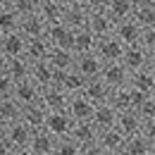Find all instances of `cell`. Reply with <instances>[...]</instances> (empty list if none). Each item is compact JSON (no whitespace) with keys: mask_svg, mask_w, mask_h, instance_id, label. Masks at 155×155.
I'll return each instance as SVG.
<instances>
[{"mask_svg":"<svg viewBox=\"0 0 155 155\" xmlns=\"http://www.w3.org/2000/svg\"><path fill=\"white\" fill-rule=\"evenodd\" d=\"M148 96H143V93H138L136 88L131 86H124V88H112L110 91V105L115 107L117 112H127V110H136L143 100Z\"/></svg>","mask_w":155,"mask_h":155,"instance_id":"1","label":"cell"},{"mask_svg":"<svg viewBox=\"0 0 155 155\" xmlns=\"http://www.w3.org/2000/svg\"><path fill=\"white\" fill-rule=\"evenodd\" d=\"M129 69L122 64V62H105L103 64V72H100V79L110 86V88H124L129 86Z\"/></svg>","mask_w":155,"mask_h":155,"instance_id":"2","label":"cell"},{"mask_svg":"<svg viewBox=\"0 0 155 155\" xmlns=\"http://www.w3.org/2000/svg\"><path fill=\"white\" fill-rule=\"evenodd\" d=\"M41 105L48 112H64L67 105H69V93H64L60 86L41 88Z\"/></svg>","mask_w":155,"mask_h":155,"instance_id":"3","label":"cell"},{"mask_svg":"<svg viewBox=\"0 0 155 155\" xmlns=\"http://www.w3.org/2000/svg\"><path fill=\"white\" fill-rule=\"evenodd\" d=\"M72 127H74V119L67 115V110H64V112H48L43 129L48 134H53L55 138H64V136L72 134Z\"/></svg>","mask_w":155,"mask_h":155,"instance_id":"4","label":"cell"},{"mask_svg":"<svg viewBox=\"0 0 155 155\" xmlns=\"http://www.w3.org/2000/svg\"><path fill=\"white\" fill-rule=\"evenodd\" d=\"M141 26H138V21L131 17V19H124V21H117L115 24V38L124 45V48H129V45H138L141 43Z\"/></svg>","mask_w":155,"mask_h":155,"instance_id":"5","label":"cell"},{"mask_svg":"<svg viewBox=\"0 0 155 155\" xmlns=\"http://www.w3.org/2000/svg\"><path fill=\"white\" fill-rule=\"evenodd\" d=\"M31 134H34V129H31V127H26V124L19 119V122L7 124L5 141L12 146V150H17V148H29V143H31Z\"/></svg>","mask_w":155,"mask_h":155,"instance_id":"6","label":"cell"},{"mask_svg":"<svg viewBox=\"0 0 155 155\" xmlns=\"http://www.w3.org/2000/svg\"><path fill=\"white\" fill-rule=\"evenodd\" d=\"M96 55L103 60V62H119L122 55H124V45L115 38V34H112V36H105V38H98Z\"/></svg>","mask_w":155,"mask_h":155,"instance_id":"7","label":"cell"},{"mask_svg":"<svg viewBox=\"0 0 155 155\" xmlns=\"http://www.w3.org/2000/svg\"><path fill=\"white\" fill-rule=\"evenodd\" d=\"M103 64L105 62L96 53H84V55H77V60H74V69L84 79H98L100 72H103Z\"/></svg>","mask_w":155,"mask_h":155,"instance_id":"8","label":"cell"},{"mask_svg":"<svg viewBox=\"0 0 155 155\" xmlns=\"http://www.w3.org/2000/svg\"><path fill=\"white\" fill-rule=\"evenodd\" d=\"M93 112H96V105L91 100L81 96H69V105H67V115L72 117L74 122H91L93 119Z\"/></svg>","mask_w":155,"mask_h":155,"instance_id":"9","label":"cell"},{"mask_svg":"<svg viewBox=\"0 0 155 155\" xmlns=\"http://www.w3.org/2000/svg\"><path fill=\"white\" fill-rule=\"evenodd\" d=\"M115 24H117V21L107 15V10L91 12V19H88V31H91L96 38H105V36H112V34H115Z\"/></svg>","mask_w":155,"mask_h":155,"instance_id":"10","label":"cell"},{"mask_svg":"<svg viewBox=\"0 0 155 155\" xmlns=\"http://www.w3.org/2000/svg\"><path fill=\"white\" fill-rule=\"evenodd\" d=\"M12 98L19 103L21 107H29V105H34V103L41 100V88L31 81V79L17 81V84H15V91H12Z\"/></svg>","mask_w":155,"mask_h":155,"instance_id":"11","label":"cell"},{"mask_svg":"<svg viewBox=\"0 0 155 155\" xmlns=\"http://www.w3.org/2000/svg\"><path fill=\"white\" fill-rule=\"evenodd\" d=\"M45 41L53 45V48H69L72 50V43H74V31L67 26V24H53L48 26L45 31Z\"/></svg>","mask_w":155,"mask_h":155,"instance_id":"12","label":"cell"},{"mask_svg":"<svg viewBox=\"0 0 155 155\" xmlns=\"http://www.w3.org/2000/svg\"><path fill=\"white\" fill-rule=\"evenodd\" d=\"M110 86L103 81V79H88L86 81V86H84V91H81V96L86 98V100H91L93 105H103V103H107L110 100Z\"/></svg>","mask_w":155,"mask_h":155,"instance_id":"13","label":"cell"},{"mask_svg":"<svg viewBox=\"0 0 155 155\" xmlns=\"http://www.w3.org/2000/svg\"><path fill=\"white\" fill-rule=\"evenodd\" d=\"M119 62L129 69V74H134L138 69H146V64H148V50L141 48V45H129V48H124V55H122Z\"/></svg>","mask_w":155,"mask_h":155,"instance_id":"14","label":"cell"},{"mask_svg":"<svg viewBox=\"0 0 155 155\" xmlns=\"http://www.w3.org/2000/svg\"><path fill=\"white\" fill-rule=\"evenodd\" d=\"M55 146H58V138L53 134H48L45 129H36V131L31 134L29 148H31L34 155H53L55 153Z\"/></svg>","mask_w":155,"mask_h":155,"instance_id":"15","label":"cell"},{"mask_svg":"<svg viewBox=\"0 0 155 155\" xmlns=\"http://www.w3.org/2000/svg\"><path fill=\"white\" fill-rule=\"evenodd\" d=\"M0 50L7 60H15V58H24V50H26V38L21 36L19 31L15 34H7L0 38Z\"/></svg>","mask_w":155,"mask_h":155,"instance_id":"16","label":"cell"},{"mask_svg":"<svg viewBox=\"0 0 155 155\" xmlns=\"http://www.w3.org/2000/svg\"><path fill=\"white\" fill-rule=\"evenodd\" d=\"M88 19H91V12L79 2L74 7H67V10H64L62 24H67L72 31H81V29H88Z\"/></svg>","mask_w":155,"mask_h":155,"instance_id":"17","label":"cell"},{"mask_svg":"<svg viewBox=\"0 0 155 155\" xmlns=\"http://www.w3.org/2000/svg\"><path fill=\"white\" fill-rule=\"evenodd\" d=\"M45 31H48V24L43 21V17H41L38 12L36 15H29V17H21L19 34L24 38H43Z\"/></svg>","mask_w":155,"mask_h":155,"instance_id":"18","label":"cell"},{"mask_svg":"<svg viewBox=\"0 0 155 155\" xmlns=\"http://www.w3.org/2000/svg\"><path fill=\"white\" fill-rule=\"evenodd\" d=\"M50 50H53V45L43 38H26V50H24V58L29 60L31 64L34 62H45V60L50 58Z\"/></svg>","mask_w":155,"mask_h":155,"instance_id":"19","label":"cell"},{"mask_svg":"<svg viewBox=\"0 0 155 155\" xmlns=\"http://www.w3.org/2000/svg\"><path fill=\"white\" fill-rule=\"evenodd\" d=\"M124 141H127V136L122 134L117 127L112 129H103V131H98V146L105 150V153H115V150H122L124 148Z\"/></svg>","mask_w":155,"mask_h":155,"instance_id":"20","label":"cell"},{"mask_svg":"<svg viewBox=\"0 0 155 155\" xmlns=\"http://www.w3.org/2000/svg\"><path fill=\"white\" fill-rule=\"evenodd\" d=\"M31 81L38 88H48L55 86V67L45 60V62H34L31 64Z\"/></svg>","mask_w":155,"mask_h":155,"instance_id":"21","label":"cell"},{"mask_svg":"<svg viewBox=\"0 0 155 155\" xmlns=\"http://www.w3.org/2000/svg\"><path fill=\"white\" fill-rule=\"evenodd\" d=\"M117 112L115 107L110 105V103H103V105H96V112H93V127H96L98 131H103V129H112L117 124Z\"/></svg>","mask_w":155,"mask_h":155,"instance_id":"22","label":"cell"},{"mask_svg":"<svg viewBox=\"0 0 155 155\" xmlns=\"http://www.w3.org/2000/svg\"><path fill=\"white\" fill-rule=\"evenodd\" d=\"M45 117H48V110L41 105V100L34 103V105H29V107H21V122L26 127H31L34 131L45 127Z\"/></svg>","mask_w":155,"mask_h":155,"instance_id":"23","label":"cell"},{"mask_svg":"<svg viewBox=\"0 0 155 155\" xmlns=\"http://www.w3.org/2000/svg\"><path fill=\"white\" fill-rule=\"evenodd\" d=\"M115 127L124 136H136V134H141L143 119L136 115V110H127V112H119V115H117V124Z\"/></svg>","mask_w":155,"mask_h":155,"instance_id":"24","label":"cell"},{"mask_svg":"<svg viewBox=\"0 0 155 155\" xmlns=\"http://www.w3.org/2000/svg\"><path fill=\"white\" fill-rule=\"evenodd\" d=\"M69 138H74L79 146L84 148V146H91V143L98 141V129L93 127V122H74Z\"/></svg>","mask_w":155,"mask_h":155,"instance_id":"25","label":"cell"},{"mask_svg":"<svg viewBox=\"0 0 155 155\" xmlns=\"http://www.w3.org/2000/svg\"><path fill=\"white\" fill-rule=\"evenodd\" d=\"M129 86L136 88L138 93H143V96H153L155 91V74L150 69H138L134 72L131 77H129Z\"/></svg>","mask_w":155,"mask_h":155,"instance_id":"26","label":"cell"},{"mask_svg":"<svg viewBox=\"0 0 155 155\" xmlns=\"http://www.w3.org/2000/svg\"><path fill=\"white\" fill-rule=\"evenodd\" d=\"M64 5L58 2V0H41V7H38V15L43 17V21L48 24V26H53V24H60L62 17H64Z\"/></svg>","mask_w":155,"mask_h":155,"instance_id":"27","label":"cell"},{"mask_svg":"<svg viewBox=\"0 0 155 155\" xmlns=\"http://www.w3.org/2000/svg\"><path fill=\"white\" fill-rule=\"evenodd\" d=\"M74 60H77L74 50H69V48H53L48 62H50L58 72H67V69H74Z\"/></svg>","mask_w":155,"mask_h":155,"instance_id":"28","label":"cell"},{"mask_svg":"<svg viewBox=\"0 0 155 155\" xmlns=\"http://www.w3.org/2000/svg\"><path fill=\"white\" fill-rule=\"evenodd\" d=\"M86 81H88V79H84L77 69H67V72L62 74V79H60V88H62L64 93H69V96H79V93L84 91Z\"/></svg>","mask_w":155,"mask_h":155,"instance_id":"29","label":"cell"},{"mask_svg":"<svg viewBox=\"0 0 155 155\" xmlns=\"http://www.w3.org/2000/svg\"><path fill=\"white\" fill-rule=\"evenodd\" d=\"M7 77L12 79L15 84L17 81H26L31 79V62L26 58H15V60H7Z\"/></svg>","mask_w":155,"mask_h":155,"instance_id":"30","label":"cell"},{"mask_svg":"<svg viewBox=\"0 0 155 155\" xmlns=\"http://www.w3.org/2000/svg\"><path fill=\"white\" fill-rule=\"evenodd\" d=\"M96 43L98 38L88 31V29H81L74 31V43H72V50L74 55H84V53H96Z\"/></svg>","mask_w":155,"mask_h":155,"instance_id":"31","label":"cell"},{"mask_svg":"<svg viewBox=\"0 0 155 155\" xmlns=\"http://www.w3.org/2000/svg\"><path fill=\"white\" fill-rule=\"evenodd\" d=\"M134 0H110L107 2V15L115 21H124L134 17Z\"/></svg>","mask_w":155,"mask_h":155,"instance_id":"32","label":"cell"},{"mask_svg":"<svg viewBox=\"0 0 155 155\" xmlns=\"http://www.w3.org/2000/svg\"><path fill=\"white\" fill-rule=\"evenodd\" d=\"M134 19L138 21L141 29L155 26V0H150V2H138L134 7Z\"/></svg>","mask_w":155,"mask_h":155,"instance_id":"33","label":"cell"},{"mask_svg":"<svg viewBox=\"0 0 155 155\" xmlns=\"http://www.w3.org/2000/svg\"><path fill=\"white\" fill-rule=\"evenodd\" d=\"M0 119L5 124H12V122H19L21 119V105L15 98H0Z\"/></svg>","mask_w":155,"mask_h":155,"instance_id":"34","label":"cell"},{"mask_svg":"<svg viewBox=\"0 0 155 155\" xmlns=\"http://www.w3.org/2000/svg\"><path fill=\"white\" fill-rule=\"evenodd\" d=\"M127 155H148L150 153V143H148V138L141 134L136 136H127V141H124V148H122Z\"/></svg>","mask_w":155,"mask_h":155,"instance_id":"35","label":"cell"},{"mask_svg":"<svg viewBox=\"0 0 155 155\" xmlns=\"http://www.w3.org/2000/svg\"><path fill=\"white\" fill-rule=\"evenodd\" d=\"M19 21H21V17L12 7H10V10H0V34L7 36V34L19 31Z\"/></svg>","mask_w":155,"mask_h":155,"instance_id":"36","label":"cell"},{"mask_svg":"<svg viewBox=\"0 0 155 155\" xmlns=\"http://www.w3.org/2000/svg\"><path fill=\"white\" fill-rule=\"evenodd\" d=\"M81 146H79L74 138L64 136V138H58V146H55V153L53 155H81Z\"/></svg>","mask_w":155,"mask_h":155,"instance_id":"37","label":"cell"},{"mask_svg":"<svg viewBox=\"0 0 155 155\" xmlns=\"http://www.w3.org/2000/svg\"><path fill=\"white\" fill-rule=\"evenodd\" d=\"M38 7H41V0H12V10H15L19 17L36 15Z\"/></svg>","mask_w":155,"mask_h":155,"instance_id":"38","label":"cell"},{"mask_svg":"<svg viewBox=\"0 0 155 155\" xmlns=\"http://www.w3.org/2000/svg\"><path fill=\"white\" fill-rule=\"evenodd\" d=\"M136 115L141 117L143 122H150V119H155V98L148 96L138 107H136Z\"/></svg>","mask_w":155,"mask_h":155,"instance_id":"39","label":"cell"},{"mask_svg":"<svg viewBox=\"0 0 155 155\" xmlns=\"http://www.w3.org/2000/svg\"><path fill=\"white\" fill-rule=\"evenodd\" d=\"M138 45H141V48H146L148 53H155V26L141 31V43H138Z\"/></svg>","mask_w":155,"mask_h":155,"instance_id":"40","label":"cell"},{"mask_svg":"<svg viewBox=\"0 0 155 155\" xmlns=\"http://www.w3.org/2000/svg\"><path fill=\"white\" fill-rule=\"evenodd\" d=\"M12 91H15V81L7 77V72H2L0 74V98H10Z\"/></svg>","mask_w":155,"mask_h":155,"instance_id":"41","label":"cell"},{"mask_svg":"<svg viewBox=\"0 0 155 155\" xmlns=\"http://www.w3.org/2000/svg\"><path fill=\"white\" fill-rule=\"evenodd\" d=\"M107 2H110V0H81V5H84L88 12H100V10H107Z\"/></svg>","mask_w":155,"mask_h":155,"instance_id":"42","label":"cell"},{"mask_svg":"<svg viewBox=\"0 0 155 155\" xmlns=\"http://www.w3.org/2000/svg\"><path fill=\"white\" fill-rule=\"evenodd\" d=\"M141 136H146L150 146L155 143V119H150V122H143V127H141Z\"/></svg>","mask_w":155,"mask_h":155,"instance_id":"43","label":"cell"},{"mask_svg":"<svg viewBox=\"0 0 155 155\" xmlns=\"http://www.w3.org/2000/svg\"><path fill=\"white\" fill-rule=\"evenodd\" d=\"M81 155H107L98 143H91V146H84V150H81Z\"/></svg>","mask_w":155,"mask_h":155,"instance_id":"44","label":"cell"},{"mask_svg":"<svg viewBox=\"0 0 155 155\" xmlns=\"http://www.w3.org/2000/svg\"><path fill=\"white\" fill-rule=\"evenodd\" d=\"M0 155H12V146L5 138H0Z\"/></svg>","mask_w":155,"mask_h":155,"instance_id":"45","label":"cell"},{"mask_svg":"<svg viewBox=\"0 0 155 155\" xmlns=\"http://www.w3.org/2000/svg\"><path fill=\"white\" fill-rule=\"evenodd\" d=\"M146 69H150L155 74V53H148V64H146Z\"/></svg>","mask_w":155,"mask_h":155,"instance_id":"46","label":"cell"},{"mask_svg":"<svg viewBox=\"0 0 155 155\" xmlns=\"http://www.w3.org/2000/svg\"><path fill=\"white\" fill-rule=\"evenodd\" d=\"M5 69H7V58H5V55H2V50H0V74H2Z\"/></svg>","mask_w":155,"mask_h":155,"instance_id":"47","label":"cell"},{"mask_svg":"<svg viewBox=\"0 0 155 155\" xmlns=\"http://www.w3.org/2000/svg\"><path fill=\"white\" fill-rule=\"evenodd\" d=\"M12 155H34V153H31V148H17V150H12Z\"/></svg>","mask_w":155,"mask_h":155,"instance_id":"48","label":"cell"},{"mask_svg":"<svg viewBox=\"0 0 155 155\" xmlns=\"http://www.w3.org/2000/svg\"><path fill=\"white\" fill-rule=\"evenodd\" d=\"M58 2H62L64 7H74V5H79L81 0H58Z\"/></svg>","mask_w":155,"mask_h":155,"instance_id":"49","label":"cell"},{"mask_svg":"<svg viewBox=\"0 0 155 155\" xmlns=\"http://www.w3.org/2000/svg\"><path fill=\"white\" fill-rule=\"evenodd\" d=\"M12 7V0H0V10H10Z\"/></svg>","mask_w":155,"mask_h":155,"instance_id":"50","label":"cell"},{"mask_svg":"<svg viewBox=\"0 0 155 155\" xmlns=\"http://www.w3.org/2000/svg\"><path fill=\"white\" fill-rule=\"evenodd\" d=\"M5 131H7V124L0 119V138H5Z\"/></svg>","mask_w":155,"mask_h":155,"instance_id":"51","label":"cell"},{"mask_svg":"<svg viewBox=\"0 0 155 155\" xmlns=\"http://www.w3.org/2000/svg\"><path fill=\"white\" fill-rule=\"evenodd\" d=\"M107 155H127L124 150H115V153H107Z\"/></svg>","mask_w":155,"mask_h":155,"instance_id":"52","label":"cell"},{"mask_svg":"<svg viewBox=\"0 0 155 155\" xmlns=\"http://www.w3.org/2000/svg\"><path fill=\"white\" fill-rule=\"evenodd\" d=\"M148 155H155V143L150 146V153H148Z\"/></svg>","mask_w":155,"mask_h":155,"instance_id":"53","label":"cell"},{"mask_svg":"<svg viewBox=\"0 0 155 155\" xmlns=\"http://www.w3.org/2000/svg\"><path fill=\"white\" fill-rule=\"evenodd\" d=\"M138 2H150V0H134V5H138Z\"/></svg>","mask_w":155,"mask_h":155,"instance_id":"54","label":"cell"},{"mask_svg":"<svg viewBox=\"0 0 155 155\" xmlns=\"http://www.w3.org/2000/svg\"><path fill=\"white\" fill-rule=\"evenodd\" d=\"M153 98H155V91H153Z\"/></svg>","mask_w":155,"mask_h":155,"instance_id":"55","label":"cell"},{"mask_svg":"<svg viewBox=\"0 0 155 155\" xmlns=\"http://www.w3.org/2000/svg\"><path fill=\"white\" fill-rule=\"evenodd\" d=\"M0 38H2V34H0Z\"/></svg>","mask_w":155,"mask_h":155,"instance_id":"56","label":"cell"}]
</instances>
